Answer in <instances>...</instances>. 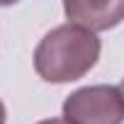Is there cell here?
<instances>
[{
	"mask_svg": "<svg viewBox=\"0 0 124 124\" xmlns=\"http://www.w3.org/2000/svg\"><path fill=\"white\" fill-rule=\"evenodd\" d=\"M39 124H68L66 119H58V117H51V119H44V122H39Z\"/></svg>",
	"mask_w": 124,
	"mask_h": 124,
	"instance_id": "obj_4",
	"label": "cell"
},
{
	"mask_svg": "<svg viewBox=\"0 0 124 124\" xmlns=\"http://www.w3.org/2000/svg\"><path fill=\"white\" fill-rule=\"evenodd\" d=\"M100 58V39L76 24L51 29L34 51V68L46 83H71L83 78Z\"/></svg>",
	"mask_w": 124,
	"mask_h": 124,
	"instance_id": "obj_1",
	"label": "cell"
},
{
	"mask_svg": "<svg viewBox=\"0 0 124 124\" xmlns=\"http://www.w3.org/2000/svg\"><path fill=\"white\" fill-rule=\"evenodd\" d=\"M119 93H122V97H124V80H122V85H119Z\"/></svg>",
	"mask_w": 124,
	"mask_h": 124,
	"instance_id": "obj_6",
	"label": "cell"
},
{
	"mask_svg": "<svg viewBox=\"0 0 124 124\" xmlns=\"http://www.w3.org/2000/svg\"><path fill=\"white\" fill-rule=\"evenodd\" d=\"M68 24L83 27L88 32H102L117 27L124 20V0H71L63 5Z\"/></svg>",
	"mask_w": 124,
	"mask_h": 124,
	"instance_id": "obj_3",
	"label": "cell"
},
{
	"mask_svg": "<svg viewBox=\"0 0 124 124\" xmlns=\"http://www.w3.org/2000/svg\"><path fill=\"white\" fill-rule=\"evenodd\" d=\"M63 119L68 124H122L124 97L112 85H88L71 93L63 102Z\"/></svg>",
	"mask_w": 124,
	"mask_h": 124,
	"instance_id": "obj_2",
	"label": "cell"
},
{
	"mask_svg": "<svg viewBox=\"0 0 124 124\" xmlns=\"http://www.w3.org/2000/svg\"><path fill=\"white\" fill-rule=\"evenodd\" d=\"M0 124H5V105H3V100H0Z\"/></svg>",
	"mask_w": 124,
	"mask_h": 124,
	"instance_id": "obj_5",
	"label": "cell"
}]
</instances>
